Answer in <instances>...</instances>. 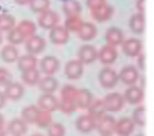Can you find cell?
I'll return each instance as SVG.
<instances>
[{
    "label": "cell",
    "mask_w": 154,
    "mask_h": 136,
    "mask_svg": "<svg viewBox=\"0 0 154 136\" xmlns=\"http://www.w3.org/2000/svg\"><path fill=\"white\" fill-rule=\"evenodd\" d=\"M5 129V118H3L2 114H0V130Z\"/></svg>",
    "instance_id": "7dc6e473"
},
{
    "label": "cell",
    "mask_w": 154,
    "mask_h": 136,
    "mask_svg": "<svg viewBox=\"0 0 154 136\" xmlns=\"http://www.w3.org/2000/svg\"><path fill=\"white\" fill-rule=\"evenodd\" d=\"M137 66H138L139 70H145V54L143 53H140L137 56Z\"/></svg>",
    "instance_id": "7bdbcfd3"
},
{
    "label": "cell",
    "mask_w": 154,
    "mask_h": 136,
    "mask_svg": "<svg viewBox=\"0 0 154 136\" xmlns=\"http://www.w3.org/2000/svg\"><path fill=\"white\" fill-rule=\"evenodd\" d=\"M97 59V50L91 45H85L78 50V60L82 64L93 63Z\"/></svg>",
    "instance_id": "5bb4252c"
},
{
    "label": "cell",
    "mask_w": 154,
    "mask_h": 136,
    "mask_svg": "<svg viewBox=\"0 0 154 136\" xmlns=\"http://www.w3.org/2000/svg\"><path fill=\"white\" fill-rule=\"evenodd\" d=\"M143 89H141L140 87L134 85H130L128 89L126 90L124 96L125 101H127L130 104H138L143 101Z\"/></svg>",
    "instance_id": "4fadbf2b"
},
{
    "label": "cell",
    "mask_w": 154,
    "mask_h": 136,
    "mask_svg": "<svg viewBox=\"0 0 154 136\" xmlns=\"http://www.w3.org/2000/svg\"><path fill=\"white\" fill-rule=\"evenodd\" d=\"M122 52L128 57H137L141 53L143 50V43L137 38H129L125 39L122 43Z\"/></svg>",
    "instance_id": "9c48e42d"
},
{
    "label": "cell",
    "mask_w": 154,
    "mask_h": 136,
    "mask_svg": "<svg viewBox=\"0 0 154 136\" xmlns=\"http://www.w3.org/2000/svg\"><path fill=\"white\" fill-rule=\"evenodd\" d=\"M135 7H136L137 13H145V0H136L135 2Z\"/></svg>",
    "instance_id": "ee69618b"
},
{
    "label": "cell",
    "mask_w": 154,
    "mask_h": 136,
    "mask_svg": "<svg viewBox=\"0 0 154 136\" xmlns=\"http://www.w3.org/2000/svg\"><path fill=\"white\" fill-rule=\"evenodd\" d=\"M21 77H22V81L26 85L33 87V85H36L38 83L39 79H40V74H39V71L37 69H33V70L23 72Z\"/></svg>",
    "instance_id": "d6a6232c"
},
{
    "label": "cell",
    "mask_w": 154,
    "mask_h": 136,
    "mask_svg": "<svg viewBox=\"0 0 154 136\" xmlns=\"http://www.w3.org/2000/svg\"><path fill=\"white\" fill-rule=\"evenodd\" d=\"M11 82H13V76L11 72L5 68H0V85L5 88Z\"/></svg>",
    "instance_id": "60d3db41"
},
{
    "label": "cell",
    "mask_w": 154,
    "mask_h": 136,
    "mask_svg": "<svg viewBox=\"0 0 154 136\" xmlns=\"http://www.w3.org/2000/svg\"><path fill=\"white\" fill-rule=\"evenodd\" d=\"M103 106L107 112H112V113H116L119 112L125 106V99L124 96L120 93L117 92H112L109 93L105 98L103 99Z\"/></svg>",
    "instance_id": "6da1fadb"
},
{
    "label": "cell",
    "mask_w": 154,
    "mask_h": 136,
    "mask_svg": "<svg viewBox=\"0 0 154 136\" xmlns=\"http://www.w3.org/2000/svg\"><path fill=\"white\" fill-rule=\"evenodd\" d=\"M0 57L5 63H14L18 60L19 58V53L18 50L16 49L15 45H8L1 50L0 52Z\"/></svg>",
    "instance_id": "83f0119b"
},
{
    "label": "cell",
    "mask_w": 154,
    "mask_h": 136,
    "mask_svg": "<svg viewBox=\"0 0 154 136\" xmlns=\"http://www.w3.org/2000/svg\"><path fill=\"white\" fill-rule=\"evenodd\" d=\"M129 28L135 34H143L145 31V14H133L129 20Z\"/></svg>",
    "instance_id": "484cf974"
},
{
    "label": "cell",
    "mask_w": 154,
    "mask_h": 136,
    "mask_svg": "<svg viewBox=\"0 0 154 136\" xmlns=\"http://www.w3.org/2000/svg\"><path fill=\"white\" fill-rule=\"evenodd\" d=\"M28 131V125L21 118H14L8 125V132L12 136H23Z\"/></svg>",
    "instance_id": "7402d4cb"
},
{
    "label": "cell",
    "mask_w": 154,
    "mask_h": 136,
    "mask_svg": "<svg viewBox=\"0 0 154 136\" xmlns=\"http://www.w3.org/2000/svg\"><path fill=\"white\" fill-rule=\"evenodd\" d=\"M39 112V108L34 104L28 106L21 111V119L26 125H32L35 123V119L37 117V114Z\"/></svg>",
    "instance_id": "f546056e"
},
{
    "label": "cell",
    "mask_w": 154,
    "mask_h": 136,
    "mask_svg": "<svg viewBox=\"0 0 154 136\" xmlns=\"http://www.w3.org/2000/svg\"><path fill=\"white\" fill-rule=\"evenodd\" d=\"M3 95L5 96L7 99L13 100V101H16V100H19L20 98L23 96L24 94V88L21 83L19 82H11L10 85H8L7 87L5 88V91L2 92Z\"/></svg>",
    "instance_id": "d6986e66"
},
{
    "label": "cell",
    "mask_w": 154,
    "mask_h": 136,
    "mask_svg": "<svg viewBox=\"0 0 154 136\" xmlns=\"http://www.w3.org/2000/svg\"><path fill=\"white\" fill-rule=\"evenodd\" d=\"M16 20L14 16L10 14H2L0 15V33L9 32L12 29L15 28Z\"/></svg>",
    "instance_id": "836d02e7"
},
{
    "label": "cell",
    "mask_w": 154,
    "mask_h": 136,
    "mask_svg": "<svg viewBox=\"0 0 154 136\" xmlns=\"http://www.w3.org/2000/svg\"><path fill=\"white\" fill-rule=\"evenodd\" d=\"M70 39V33L64 26H56L50 30V40L56 45H66Z\"/></svg>",
    "instance_id": "30bf717a"
},
{
    "label": "cell",
    "mask_w": 154,
    "mask_h": 136,
    "mask_svg": "<svg viewBox=\"0 0 154 136\" xmlns=\"http://www.w3.org/2000/svg\"><path fill=\"white\" fill-rule=\"evenodd\" d=\"M16 28L22 33V35H23L26 39L36 35L37 26L35 24V22L32 21V20H22V21L19 22V24Z\"/></svg>",
    "instance_id": "f1b7e54d"
},
{
    "label": "cell",
    "mask_w": 154,
    "mask_h": 136,
    "mask_svg": "<svg viewBox=\"0 0 154 136\" xmlns=\"http://www.w3.org/2000/svg\"><path fill=\"white\" fill-rule=\"evenodd\" d=\"M145 107L139 106L133 111L132 113V121L134 122L135 125H139V127H143L146 123V118H145Z\"/></svg>",
    "instance_id": "8d00e7d4"
},
{
    "label": "cell",
    "mask_w": 154,
    "mask_h": 136,
    "mask_svg": "<svg viewBox=\"0 0 154 136\" xmlns=\"http://www.w3.org/2000/svg\"><path fill=\"white\" fill-rule=\"evenodd\" d=\"M29 5H30V8L33 12L40 14L50 9L51 1L50 0H31Z\"/></svg>",
    "instance_id": "d590c367"
},
{
    "label": "cell",
    "mask_w": 154,
    "mask_h": 136,
    "mask_svg": "<svg viewBox=\"0 0 154 136\" xmlns=\"http://www.w3.org/2000/svg\"><path fill=\"white\" fill-rule=\"evenodd\" d=\"M8 40H9L10 45H18L23 43L24 41H26V38H24V36L22 35V33L15 26L14 29H12L11 31L8 32Z\"/></svg>",
    "instance_id": "e575fe53"
},
{
    "label": "cell",
    "mask_w": 154,
    "mask_h": 136,
    "mask_svg": "<svg viewBox=\"0 0 154 136\" xmlns=\"http://www.w3.org/2000/svg\"><path fill=\"white\" fill-rule=\"evenodd\" d=\"M60 68V62L55 56H45L40 60V70L45 76H54Z\"/></svg>",
    "instance_id": "ba28073f"
},
{
    "label": "cell",
    "mask_w": 154,
    "mask_h": 136,
    "mask_svg": "<svg viewBox=\"0 0 154 136\" xmlns=\"http://www.w3.org/2000/svg\"><path fill=\"white\" fill-rule=\"evenodd\" d=\"M59 100L53 94H42L38 99V108L47 112H54L58 110Z\"/></svg>",
    "instance_id": "9a60e30c"
},
{
    "label": "cell",
    "mask_w": 154,
    "mask_h": 136,
    "mask_svg": "<svg viewBox=\"0 0 154 136\" xmlns=\"http://www.w3.org/2000/svg\"><path fill=\"white\" fill-rule=\"evenodd\" d=\"M93 95L89 90L87 89H80L77 90L76 95L74 98V104L76 109L80 110H87L90 107V104L93 101Z\"/></svg>",
    "instance_id": "7c38bea8"
},
{
    "label": "cell",
    "mask_w": 154,
    "mask_h": 136,
    "mask_svg": "<svg viewBox=\"0 0 154 136\" xmlns=\"http://www.w3.org/2000/svg\"><path fill=\"white\" fill-rule=\"evenodd\" d=\"M118 57V52L116 48L111 47L109 45H106L97 52V59L105 66H110L114 63Z\"/></svg>",
    "instance_id": "52a82bcc"
},
{
    "label": "cell",
    "mask_w": 154,
    "mask_h": 136,
    "mask_svg": "<svg viewBox=\"0 0 154 136\" xmlns=\"http://www.w3.org/2000/svg\"><path fill=\"white\" fill-rule=\"evenodd\" d=\"M85 66L78 59H72L64 66V74L70 80H77L84 74Z\"/></svg>",
    "instance_id": "277c9868"
},
{
    "label": "cell",
    "mask_w": 154,
    "mask_h": 136,
    "mask_svg": "<svg viewBox=\"0 0 154 136\" xmlns=\"http://www.w3.org/2000/svg\"><path fill=\"white\" fill-rule=\"evenodd\" d=\"M31 0H15V2L19 5H29L30 3Z\"/></svg>",
    "instance_id": "bcb514c9"
},
{
    "label": "cell",
    "mask_w": 154,
    "mask_h": 136,
    "mask_svg": "<svg viewBox=\"0 0 154 136\" xmlns=\"http://www.w3.org/2000/svg\"><path fill=\"white\" fill-rule=\"evenodd\" d=\"M105 39L107 45H111V47H118V45H122V41L125 40L124 33L120 29L116 28V26H112L109 28L106 32Z\"/></svg>",
    "instance_id": "e0dca14e"
},
{
    "label": "cell",
    "mask_w": 154,
    "mask_h": 136,
    "mask_svg": "<svg viewBox=\"0 0 154 136\" xmlns=\"http://www.w3.org/2000/svg\"><path fill=\"white\" fill-rule=\"evenodd\" d=\"M62 11L66 17H71V16H80L82 9L80 2L77 0H63Z\"/></svg>",
    "instance_id": "4316f807"
},
{
    "label": "cell",
    "mask_w": 154,
    "mask_h": 136,
    "mask_svg": "<svg viewBox=\"0 0 154 136\" xmlns=\"http://www.w3.org/2000/svg\"><path fill=\"white\" fill-rule=\"evenodd\" d=\"M75 127L80 133H90L96 128V121L89 116L88 114L86 115H80L75 121Z\"/></svg>",
    "instance_id": "ac0fdd59"
},
{
    "label": "cell",
    "mask_w": 154,
    "mask_h": 136,
    "mask_svg": "<svg viewBox=\"0 0 154 136\" xmlns=\"http://www.w3.org/2000/svg\"><path fill=\"white\" fill-rule=\"evenodd\" d=\"M76 88L72 85H63V88L61 89V99H64V100H72L74 101V98H75V95H76V92H77Z\"/></svg>",
    "instance_id": "f35d334b"
},
{
    "label": "cell",
    "mask_w": 154,
    "mask_h": 136,
    "mask_svg": "<svg viewBox=\"0 0 154 136\" xmlns=\"http://www.w3.org/2000/svg\"><path fill=\"white\" fill-rule=\"evenodd\" d=\"M115 118L111 115L106 114L100 119L96 121V128L95 129L98 131L101 136H111L114 133L115 129Z\"/></svg>",
    "instance_id": "5b68a950"
},
{
    "label": "cell",
    "mask_w": 154,
    "mask_h": 136,
    "mask_svg": "<svg viewBox=\"0 0 154 136\" xmlns=\"http://www.w3.org/2000/svg\"><path fill=\"white\" fill-rule=\"evenodd\" d=\"M3 41V36H2V33H0V45H1V43H2Z\"/></svg>",
    "instance_id": "681fc988"
},
{
    "label": "cell",
    "mask_w": 154,
    "mask_h": 136,
    "mask_svg": "<svg viewBox=\"0 0 154 136\" xmlns=\"http://www.w3.org/2000/svg\"><path fill=\"white\" fill-rule=\"evenodd\" d=\"M59 22V15L53 10H47L39 14L38 24L45 30H51L54 26H58Z\"/></svg>",
    "instance_id": "8992f818"
},
{
    "label": "cell",
    "mask_w": 154,
    "mask_h": 136,
    "mask_svg": "<svg viewBox=\"0 0 154 136\" xmlns=\"http://www.w3.org/2000/svg\"><path fill=\"white\" fill-rule=\"evenodd\" d=\"M118 79L122 81L124 85H134L139 80V72L138 69L134 66H126L120 70L118 73Z\"/></svg>",
    "instance_id": "3957f363"
},
{
    "label": "cell",
    "mask_w": 154,
    "mask_h": 136,
    "mask_svg": "<svg viewBox=\"0 0 154 136\" xmlns=\"http://www.w3.org/2000/svg\"><path fill=\"white\" fill-rule=\"evenodd\" d=\"M17 68L18 70L21 73L26 72V71L33 70V69H36L37 66V58L34 55H31V54H26L21 57L18 58L17 61Z\"/></svg>",
    "instance_id": "d4e9b609"
},
{
    "label": "cell",
    "mask_w": 154,
    "mask_h": 136,
    "mask_svg": "<svg viewBox=\"0 0 154 136\" xmlns=\"http://www.w3.org/2000/svg\"><path fill=\"white\" fill-rule=\"evenodd\" d=\"M135 129V125L132 119L129 117H122L115 122V132L119 136H129L133 133Z\"/></svg>",
    "instance_id": "2e32d148"
},
{
    "label": "cell",
    "mask_w": 154,
    "mask_h": 136,
    "mask_svg": "<svg viewBox=\"0 0 154 136\" xmlns=\"http://www.w3.org/2000/svg\"><path fill=\"white\" fill-rule=\"evenodd\" d=\"M45 49V40L40 36H34L26 39V50L28 54L31 55H37L40 54Z\"/></svg>",
    "instance_id": "8fae6325"
},
{
    "label": "cell",
    "mask_w": 154,
    "mask_h": 136,
    "mask_svg": "<svg viewBox=\"0 0 154 136\" xmlns=\"http://www.w3.org/2000/svg\"><path fill=\"white\" fill-rule=\"evenodd\" d=\"M37 85L43 94H54V92L57 91L59 87L58 80L54 76H45L43 78L39 79Z\"/></svg>",
    "instance_id": "ffe728a7"
},
{
    "label": "cell",
    "mask_w": 154,
    "mask_h": 136,
    "mask_svg": "<svg viewBox=\"0 0 154 136\" xmlns=\"http://www.w3.org/2000/svg\"><path fill=\"white\" fill-rule=\"evenodd\" d=\"M52 122H53L52 113L39 109V112L37 114L36 119H35V125H37L39 128H42V129H47Z\"/></svg>",
    "instance_id": "4dcf8cb0"
},
{
    "label": "cell",
    "mask_w": 154,
    "mask_h": 136,
    "mask_svg": "<svg viewBox=\"0 0 154 136\" xmlns=\"http://www.w3.org/2000/svg\"><path fill=\"white\" fill-rule=\"evenodd\" d=\"M98 80L100 85L105 89H113L116 87L119 79H118V73L110 66H105L101 69L98 75Z\"/></svg>",
    "instance_id": "7a4b0ae2"
},
{
    "label": "cell",
    "mask_w": 154,
    "mask_h": 136,
    "mask_svg": "<svg viewBox=\"0 0 154 136\" xmlns=\"http://www.w3.org/2000/svg\"><path fill=\"white\" fill-rule=\"evenodd\" d=\"M77 35L82 41H91L96 37L97 28L91 22H84L82 28L77 32Z\"/></svg>",
    "instance_id": "603a6c76"
},
{
    "label": "cell",
    "mask_w": 154,
    "mask_h": 136,
    "mask_svg": "<svg viewBox=\"0 0 154 136\" xmlns=\"http://www.w3.org/2000/svg\"><path fill=\"white\" fill-rule=\"evenodd\" d=\"M5 102H7V98L3 95L2 92H0V109H2L3 107H5Z\"/></svg>",
    "instance_id": "f6af8a7d"
},
{
    "label": "cell",
    "mask_w": 154,
    "mask_h": 136,
    "mask_svg": "<svg viewBox=\"0 0 154 136\" xmlns=\"http://www.w3.org/2000/svg\"><path fill=\"white\" fill-rule=\"evenodd\" d=\"M107 3V0H86V5L90 12L99 9Z\"/></svg>",
    "instance_id": "b9f144b4"
},
{
    "label": "cell",
    "mask_w": 154,
    "mask_h": 136,
    "mask_svg": "<svg viewBox=\"0 0 154 136\" xmlns=\"http://www.w3.org/2000/svg\"><path fill=\"white\" fill-rule=\"evenodd\" d=\"M58 109L62 113H64V114H72V113H74L76 111V107H75L74 101H72V100H64V99L59 100Z\"/></svg>",
    "instance_id": "ab89813d"
},
{
    "label": "cell",
    "mask_w": 154,
    "mask_h": 136,
    "mask_svg": "<svg viewBox=\"0 0 154 136\" xmlns=\"http://www.w3.org/2000/svg\"><path fill=\"white\" fill-rule=\"evenodd\" d=\"M135 136H143V134L140 133V134H137V135H135Z\"/></svg>",
    "instance_id": "816d5d0a"
},
{
    "label": "cell",
    "mask_w": 154,
    "mask_h": 136,
    "mask_svg": "<svg viewBox=\"0 0 154 136\" xmlns=\"http://www.w3.org/2000/svg\"><path fill=\"white\" fill-rule=\"evenodd\" d=\"M113 13H114L113 7L108 5V3H106V5H103L101 8L91 12V15H92V18L95 21L105 22V21H108V20L113 16Z\"/></svg>",
    "instance_id": "44dd1931"
},
{
    "label": "cell",
    "mask_w": 154,
    "mask_h": 136,
    "mask_svg": "<svg viewBox=\"0 0 154 136\" xmlns=\"http://www.w3.org/2000/svg\"><path fill=\"white\" fill-rule=\"evenodd\" d=\"M87 110H88V115L92 117L95 121H97L98 119H100L101 117L107 114V111H106L105 106H103V99L93 100L92 104H90V107Z\"/></svg>",
    "instance_id": "cb8c5ba5"
},
{
    "label": "cell",
    "mask_w": 154,
    "mask_h": 136,
    "mask_svg": "<svg viewBox=\"0 0 154 136\" xmlns=\"http://www.w3.org/2000/svg\"><path fill=\"white\" fill-rule=\"evenodd\" d=\"M48 136H66V128L59 122H52L47 128Z\"/></svg>",
    "instance_id": "74e56055"
},
{
    "label": "cell",
    "mask_w": 154,
    "mask_h": 136,
    "mask_svg": "<svg viewBox=\"0 0 154 136\" xmlns=\"http://www.w3.org/2000/svg\"><path fill=\"white\" fill-rule=\"evenodd\" d=\"M31 136H45V135H42V134H40V133H35V134H33V135H31Z\"/></svg>",
    "instance_id": "f907efd6"
},
{
    "label": "cell",
    "mask_w": 154,
    "mask_h": 136,
    "mask_svg": "<svg viewBox=\"0 0 154 136\" xmlns=\"http://www.w3.org/2000/svg\"><path fill=\"white\" fill-rule=\"evenodd\" d=\"M0 136H7V131L5 129L0 130Z\"/></svg>",
    "instance_id": "c3c4849f"
},
{
    "label": "cell",
    "mask_w": 154,
    "mask_h": 136,
    "mask_svg": "<svg viewBox=\"0 0 154 136\" xmlns=\"http://www.w3.org/2000/svg\"><path fill=\"white\" fill-rule=\"evenodd\" d=\"M84 22L85 21L82 19L80 16H71V17H66L63 26L68 30L69 33L71 32L77 33L79 31V29L82 28Z\"/></svg>",
    "instance_id": "1f68e13d"
}]
</instances>
